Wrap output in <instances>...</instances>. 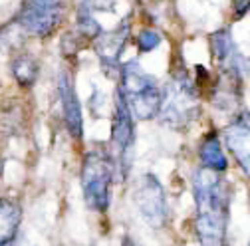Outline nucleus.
Masks as SVG:
<instances>
[{"label": "nucleus", "mask_w": 250, "mask_h": 246, "mask_svg": "<svg viewBox=\"0 0 250 246\" xmlns=\"http://www.w3.org/2000/svg\"><path fill=\"white\" fill-rule=\"evenodd\" d=\"M58 96H60V105H62V117H64V125L76 141H82L83 137V115H82V105L76 94V85L72 80L70 72H62L58 78Z\"/></svg>", "instance_id": "nucleus-10"}, {"label": "nucleus", "mask_w": 250, "mask_h": 246, "mask_svg": "<svg viewBox=\"0 0 250 246\" xmlns=\"http://www.w3.org/2000/svg\"><path fill=\"white\" fill-rule=\"evenodd\" d=\"M201 115V96L195 87L193 76L183 62L171 68L169 80L163 85V100L159 109V121L173 131H187Z\"/></svg>", "instance_id": "nucleus-2"}, {"label": "nucleus", "mask_w": 250, "mask_h": 246, "mask_svg": "<svg viewBox=\"0 0 250 246\" xmlns=\"http://www.w3.org/2000/svg\"><path fill=\"white\" fill-rule=\"evenodd\" d=\"M223 175L203 167L193 175L195 232L201 246H227L230 193Z\"/></svg>", "instance_id": "nucleus-1"}, {"label": "nucleus", "mask_w": 250, "mask_h": 246, "mask_svg": "<svg viewBox=\"0 0 250 246\" xmlns=\"http://www.w3.org/2000/svg\"><path fill=\"white\" fill-rule=\"evenodd\" d=\"M199 159L201 167L216 173H225L229 169V159L225 155L223 141L216 129H208L207 135L199 143Z\"/></svg>", "instance_id": "nucleus-12"}, {"label": "nucleus", "mask_w": 250, "mask_h": 246, "mask_svg": "<svg viewBox=\"0 0 250 246\" xmlns=\"http://www.w3.org/2000/svg\"><path fill=\"white\" fill-rule=\"evenodd\" d=\"M22 223V206L14 199H0V246H12Z\"/></svg>", "instance_id": "nucleus-13"}, {"label": "nucleus", "mask_w": 250, "mask_h": 246, "mask_svg": "<svg viewBox=\"0 0 250 246\" xmlns=\"http://www.w3.org/2000/svg\"><path fill=\"white\" fill-rule=\"evenodd\" d=\"M26 125V113L20 102H6L0 107V131L6 135H16Z\"/></svg>", "instance_id": "nucleus-16"}, {"label": "nucleus", "mask_w": 250, "mask_h": 246, "mask_svg": "<svg viewBox=\"0 0 250 246\" xmlns=\"http://www.w3.org/2000/svg\"><path fill=\"white\" fill-rule=\"evenodd\" d=\"M10 72H12V78L16 80V83L22 89H30V87H32L38 82L40 64H38V60L32 54H28V52L22 50L18 54H12Z\"/></svg>", "instance_id": "nucleus-14"}, {"label": "nucleus", "mask_w": 250, "mask_h": 246, "mask_svg": "<svg viewBox=\"0 0 250 246\" xmlns=\"http://www.w3.org/2000/svg\"><path fill=\"white\" fill-rule=\"evenodd\" d=\"M161 40H163L161 34L157 32V30H153V28H143V30H139V34L135 36V44H137L141 54H149L153 50H157Z\"/></svg>", "instance_id": "nucleus-18"}, {"label": "nucleus", "mask_w": 250, "mask_h": 246, "mask_svg": "<svg viewBox=\"0 0 250 246\" xmlns=\"http://www.w3.org/2000/svg\"><path fill=\"white\" fill-rule=\"evenodd\" d=\"M85 2L93 8V10H109L113 6L115 0H85Z\"/></svg>", "instance_id": "nucleus-20"}, {"label": "nucleus", "mask_w": 250, "mask_h": 246, "mask_svg": "<svg viewBox=\"0 0 250 246\" xmlns=\"http://www.w3.org/2000/svg\"><path fill=\"white\" fill-rule=\"evenodd\" d=\"M250 10V0H234L232 2V14H234V20L246 16Z\"/></svg>", "instance_id": "nucleus-19"}, {"label": "nucleus", "mask_w": 250, "mask_h": 246, "mask_svg": "<svg viewBox=\"0 0 250 246\" xmlns=\"http://www.w3.org/2000/svg\"><path fill=\"white\" fill-rule=\"evenodd\" d=\"M133 203L149 226L161 228L167 223V214H169L167 197L163 191V184L155 175L147 173L135 183Z\"/></svg>", "instance_id": "nucleus-7"}, {"label": "nucleus", "mask_w": 250, "mask_h": 246, "mask_svg": "<svg viewBox=\"0 0 250 246\" xmlns=\"http://www.w3.org/2000/svg\"><path fill=\"white\" fill-rule=\"evenodd\" d=\"M26 38H28V34L12 18L6 26L0 28V50L8 52V54H18V52H22V46H24Z\"/></svg>", "instance_id": "nucleus-17"}, {"label": "nucleus", "mask_w": 250, "mask_h": 246, "mask_svg": "<svg viewBox=\"0 0 250 246\" xmlns=\"http://www.w3.org/2000/svg\"><path fill=\"white\" fill-rule=\"evenodd\" d=\"M119 82L117 87L125 98L131 115L139 121H149L159 115L163 85L155 80V76L147 74L137 60H129L119 66Z\"/></svg>", "instance_id": "nucleus-3"}, {"label": "nucleus", "mask_w": 250, "mask_h": 246, "mask_svg": "<svg viewBox=\"0 0 250 246\" xmlns=\"http://www.w3.org/2000/svg\"><path fill=\"white\" fill-rule=\"evenodd\" d=\"M210 56L216 70L223 72H244V58L238 52L230 30L221 28L208 36Z\"/></svg>", "instance_id": "nucleus-11"}, {"label": "nucleus", "mask_w": 250, "mask_h": 246, "mask_svg": "<svg viewBox=\"0 0 250 246\" xmlns=\"http://www.w3.org/2000/svg\"><path fill=\"white\" fill-rule=\"evenodd\" d=\"M74 32L85 42V44H91L93 40H96L102 32L104 28L102 24L96 20V16H93V8L85 2V0H82L78 10H76V26H74Z\"/></svg>", "instance_id": "nucleus-15"}, {"label": "nucleus", "mask_w": 250, "mask_h": 246, "mask_svg": "<svg viewBox=\"0 0 250 246\" xmlns=\"http://www.w3.org/2000/svg\"><path fill=\"white\" fill-rule=\"evenodd\" d=\"M14 20L28 36L48 38L64 20V2L62 0H24Z\"/></svg>", "instance_id": "nucleus-6"}, {"label": "nucleus", "mask_w": 250, "mask_h": 246, "mask_svg": "<svg viewBox=\"0 0 250 246\" xmlns=\"http://www.w3.org/2000/svg\"><path fill=\"white\" fill-rule=\"evenodd\" d=\"M115 161L105 147H93L83 155L82 191L87 208L105 212L111 203V184L115 181Z\"/></svg>", "instance_id": "nucleus-4"}, {"label": "nucleus", "mask_w": 250, "mask_h": 246, "mask_svg": "<svg viewBox=\"0 0 250 246\" xmlns=\"http://www.w3.org/2000/svg\"><path fill=\"white\" fill-rule=\"evenodd\" d=\"M135 2H143V0H135Z\"/></svg>", "instance_id": "nucleus-21"}, {"label": "nucleus", "mask_w": 250, "mask_h": 246, "mask_svg": "<svg viewBox=\"0 0 250 246\" xmlns=\"http://www.w3.org/2000/svg\"><path fill=\"white\" fill-rule=\"evenodd\" d=\"M129 38H131V18L125 16L113 30L102 32L91 42V48L96 50V54L100 58V64L109 78H115L119 74L121 54L125 50V44L129 42Z\"/></svg>", "instance_id": "nucleus-8"}, {"label": "nucleus", "mask_w": 250, "mask_h": 246, "mask_svg": "<svg viewBox=\"0 0 250 246\" xmlns=\"http://www.w3.org/2000/svg\"><path fill=\"white\" fill-rule=\"evenodd\" d=\"M133 151H135V117L131 115L121 89L115 87L113 96V119H111V157L115 169L125 181L133 167Z\"/></svg>", "instance_id": "nucleus-5"}, {"label": "nucleus", "mask_w": 250, "mask_h": 246, "mask_svg": "<svg viewBox=\"0 0 250 246\" xmlns=\"http://www.w3.org/2000/svg\"><path fill=\"white\" fill-rule=\"evenodd\" d=\"M223 139L232 159L250 181V111L248 109H240L234 115H230L229 123L223 129Z\"/></svg>", "instance_id": "nucleus-9"}]
</instances>
